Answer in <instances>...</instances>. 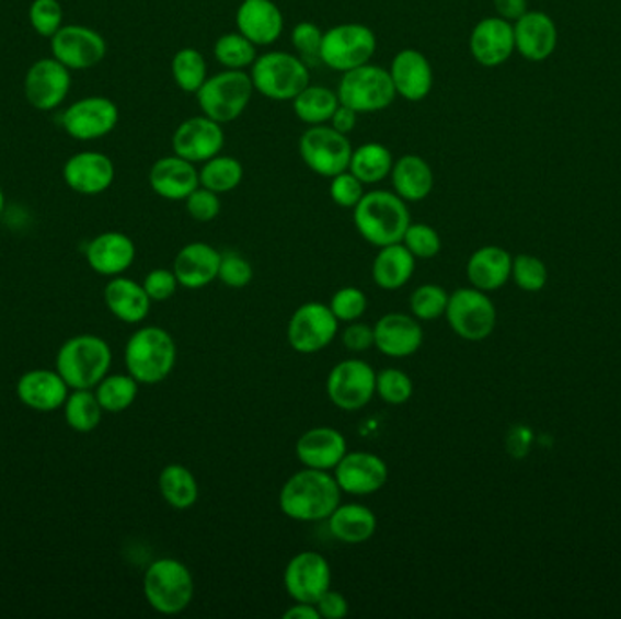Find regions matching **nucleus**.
<instances>
[{"label":"nucleus","mask_w":621,"mask_h":619,"mask_svg":"<svg viewBox=\"0 0 621 619\" xmlns=\"http://www.w3.org/2000/svg\"><path fill=\"white\" fill-rule=\"evenodd\" d=\"M469 49L473 59L485 68L502 66L516 49L515 26L502 16H487L471 32Z\"/></svg>","instance_id":"20"},{"label":"nucleus","mask_w":621,"mask_h":619,"mask_svg":"<svg viewBox=\"0 0 621 619\" xmlns=\"http://www.w3.org/2000/svg\"><path fill=\"white\" fill-rule=\"evenodd\" d=\"M391 184L396 195L405 202H422L435 187V173L429 162L419 154H404L394 160Z\"/></svg>","instance_id":"31"},{"label":"nucleus","mask_w":621,"mask_h":619,"mask_svg":"<svg viewBox=\"0 0 621 619\" xmlns=\"http://www.w3.org/2000/svg\"><path fill=\"white\" fill-rule=\"evenodd\" d=\"M347 452V442L341 431L314 427L298 438L297 456L300 463L319 471H335Z\"/></svg>","instance_id":"29"},{"label":"nucleus","mask_w":621,"mask_h":619,"mask_svg":"<svg viewBox=\"0 0 621 619\" xmlns=\"http://www.w3.org/2000/svg\"><path fill=\"white\" fill-rule=\"evenodd\" d=\"M447 302H449V295L444 287L436 286V284H424V286L416 287L411 295L410 308L414 318L433 322L441 314H446Z\"/></svg>","instance_id":"44"},{"label":"nucleus","mask_w":621,"mask_h":619,"mask_svg":"<svg viewBox=\"0 0 621 619\" xmlns=\"http://www.w3.org/2000/svg\"><path fill=\"white\" fill-rule=\"evenodd\" d=\"M107 44L101 33L85 26L60 27L51 37L54 59L68 69H90L106 57Z\"/></svg>","instance_id":"17"},{"label":"nucleus","mask_w":621,"mask_h":619,"mask_svg":"<svg viewBox=\"0 0 621 619\" xmlns=\"http://www.w3.org/2000/svg\"><path fill=\"white\" fill-rule=\"evenodd\" d=\"M253 275H255L253 265L245 256L239 253H222L218 280L222 282L223 286L242 289V287L250 286Z\"/></svg>","instance_id":"50"},{"label":"nucleus","mask_w":621,"mask_h":619,"mask_svg":"<svg viewBox=\"0 0 621 619\" xmlns=\"http://www.w3.org/2000/svg\"><path fill=\"white\" fill-rule=\"evenodd\" d=\"M226 133L222 124L215 123L206 115L187 118L176 127L171 138L173 153L193 164H204L207 160L222 153Z\"/></svg>","instance_id":"15"},{"label":"nucleus","mask_w":621,"mask_h":619,"mask_svg":"<svg viewBox=\"0 0 621 619\" xmlns=\"http://www.w3.org/2000/svg\"><path fill=\"white\" fill-rule=\"evenodd\" d=\"M317 609H319L320 618L324 619H344L349 615V604L347 599L336 591H327L322 598L317 601Z\"/></svg>","instance_id":"56"},{"label":"nucleus","mask_w":621,"mask_h":619,"mask_svg":"<svg viewBox=\"0 0 621 619\" xmlns=\"http://www.w3.org/2000/svg\"><path fill=\"white\" fill-rule=\"evenodd\" d=\"M292 112L308 126L330 124L336 107L341 106L335 90L325 85L309 84L292 99Z\"/></svg>","instance_id":"37"},{"label":"nucleus","mask_w":621,"mask_h":619,"mask_svg":"<svg viewBox=\"0 0 621 619\" xmlns=\"http://www.w3.org/2000/svg\"><path fill=\"white\" fill-rule=\"evenodd\" d=\"M416 259L402 242L386 245L372 262V280L383 291H396L413 278Z\"/></svg>","instance_id":"35"},{"label":"nucleus","mask_w":621,"mask_h":619,"mask_svg":"<svg viewBox=\"0 0 621 619\" xmlns=\"http://www.w3.org/2000/svg\"><path fill=\"white\" fill-rule=\"evenodd\" d=\"M377 35L371 27L358 22H345L324 32L320 62L338 73L371 62L377 54Z\"/></svg>","instance_id":"9"},{"label":"nucleus","mask_w":621,"mask_h":619,"mask_svg":"<svg viewBox=\"0 0 621 619\" xmlns=\"http://www.w3.org/2000/svg\"><path fill=\"white\" fill-rule=\"evenodd\" d=\"M284 587L295 604H317L331 588L330 561L320 552H300L287 563Z\"/></svg>","instance_id":"14"},{"label":"nucleus","mask_w":621,"mask_h":619,"mask_svg":"<svg viewBox=\"0 0 621 619\" xmlns=\"http://www.w3.org/2000/svg\"><path fill=\"white\" fill-rule=\"evenodd\" d=\"M394 157L388 146L380 142H366L353 149L347 170L364 184L375 186L386 181L393 170Z\"/></svg>","instance_id":"36"},{"label":"nucleus","mask_w":621,"mask_h":619,"mask_svg":"<svg viewBox=\"0 0 621 619\" xmlns=\"http://www.w3.org/2000/svg\"><path fill=\"white\" fill-rule=\"evenodd\" d=\"M375 347L391 358H407L419 349L424 342V329L418 318L404 312H389L375 325Z\"/></svg>","instance_id":"21"},{"label":"nucleus","mask_w":621,"mask_h":619,"mask_svg":"<svg viewBox=\"0 0 621 619\" xmlns=\"http://www.w3.org/2000/svg\"><path fill=\"white\" fill-rule=\"evenodd\" d=\"M342 342H344L345 349L353 351V353H364V351L375 347V329L356 320L344 329Z\"/></svg>","instance_id":"55"},{"label":"nucleus","mask_w":621,"mask_h":619,"mask_svg":"<svg viewBox=\"0 0 621 619\" xmlns=\"http://www.w3.org/2000/svg\"><path fill=\"white\" fill-rule=\"evenodd\" d=\"M4 206H5V196L4 193H2V190H0V213L4 211Z\"/></svg>","instance_id":"61"},{"label":"nucleus","mask_w":621,"mask_h":619,"mask_svg":"<svg viewBox=\"0 0 621 619\" xmlns=\"http://www.w3.org/2000/svg\"><path fill=\"white\" fill-rule=\"evenodd\" d=\"M186 209L189 217L197 222H211L220 215L222 202L220 195L215 191L206 190V187H197L192 195L186 198Z\"/></svg>","instance_id":"53"},{"label":"nucleus","mask_w":621,"mask_h":619,"mask_svg":"<svg viewBox=\"0 0 621 619\" xmlns=\"http://www.w3.org/2000/svg\"><path fill=\"white\" fill-rule=\"evenodd\" d=\"M250 74L256 93L276 102H291L311 84L308 64L297 54L278 49L258 55Z\"/></svg>","instance_id":"6"},{"label":"nucleus","mask_w":621,"mask_h":619,"mask_svg":"<svg viewBox=\"0 0 621 619\" xmlns=\"http://www.w3.org/2000/svg\"><path fill=\"white\" fill-rule=\"evenodd\" d=\"M330 195L336 206L355 209L361 196L366 195V191H364V184L347 170L331 179Z\"/></svg>","instance_id":"52"},{"label":"nucleus","mask_w":621,"mask_h":619,"mask_svg":"<svg viewBox=\"0 0 621 619\" xmlns=\"http://www.w3.org/2000/svg\"><path fill=\"white\" fill-rule=\"evenodd\" d=\"M124 362L138 383L154 386L164 381L176 364V344L165 329L157 325L138 329L129 336Z\"/></svg>","instance_id":"3"},{"label":"nucleus","mask_w":621,"mask_h":619,"mask_svg":"<svg viewBox=\"0 0 621 619\" xmlns=\"http://www.w3.org/2000/svg\"><path fill=\"white\" fill-rule=\"evenodd\" d=\"M149 186L165 200H186L193 191L200 187L197 164L175 153L162 157L149 171Z\"/></svg>","instance_id":"24"},{"label":"nucleus","mask_w":621,"mask_h":619,"mask_svg":"<svg viewBox=\"0 0 621 619\" xmlns=\"http://www.w3.org/2000/svg\"><path fill=\"white\" fill-rule=\"evenodd\" d=\"M325 391L335 408L360 411L377 394V371L364 360L341 362L331 369Z\"/></svg>","instance_id":"12"},{"label":"nucleus","mask_w":621,"mask_h":619,"mask_svg":"<svg viewBox=\"0 0 621 619\" xmlns=\"http://www.w3.org/2000/svg\"><path fill=\"white\" fill-rule=\"evenodd\" d=\"M342 489L330 471L309 469L292 474L280 491L281 513L287 518L303 524H314L330 518L341 505Z\"/></svg>","instance_id":"1"},{"label":"nucleus","mask_w":621,"mask_h":619,"mask_svg":"<svg viewBox=\"0 0 621 619\" xmlns=\"http://www.w3.org/2000/svg\"><path fill=\"white\" fill-rule=\"evenodd\" d=\"M62 127L77 140L106 137L118 124V107L106 96H88L74 102L62 115Z\"/></svg>","instance_id":"16"},{"label":"nucleus","mask_w":621,"mask_h":619,"mask_svg":"<svg viewBox=\"0 0 621 619\" xmlns=\"http://www.w3.org/2000/svg\"><path fill=\"white\" fill-rule=\"evenodd\" d=\"M510 276L515 278L516 286L527 293L542 291L548 284V267L542 260L531 254H520L513 260Z\"/></svg>","instance_id":"46"},{"label":"nucleus","mask_w":621,"mask_h":619,"mask_svg":"<svg viewBox=\"0 0 621 619\" xmlns=\"http://www.w3.org/2000/svg\"><path fill=\"white\" fill-rule=\"evenodd\" d=\"M322 41H324V32L314 22H298L297 26L292 27V48L308 66H317L320 62Z\"/></svg>","instance_id":"47"},{"label":"nucleus","mask_w":621,"mask_h":619,"mask_svg":"<svg viewBox=\"0 0 621 619\" xmlns=\"http://www.w3.org/2000/svg\"><path fill=\"white\" fill-rule=\"evenodd\" d=\"M353 149L349 137L336 131L330 124L309 126L298 142L303 164L324 179H333L347 171Z\"/></svg>","instance_id":"10"},{"label":"nucleus","mask_w":621,"mask_h":619,"mask_svg":"<svg viewBox=\"0 0 621 619\" xmlns=\"http://www.w3.org/2000/svg\"><path fill=\"white\" fill-rule=\"evenodd\" d=\"M494 8L505 21H518L527 13V0H494Z\"/></svg>","instance_id":"58"},{"label":"nucleus","mask_w":621,"mask_h":619,"mask_svg":"<svg viewBox=\"0 0 621 619\" xmlns=\"http://www.w3.org/2000/svg\"><path fill=\"white\" fill-rule=\"evenodd\" d=\"M356 124H358V113L350 110L349 106H344V104L336 107V112L333 113L330 121V126L333 129L342 133V135H347V137H349L350 131H355Z\"/></svg>","instance_id":"57"},{"label":"nucleus","mask_w":621,"mask_h":619,"mask_svg":"<svg viewBox=\"0 0 621 619\" xmlns=\"http://www.w3.org/2000/svg\"><path fill=\"white\" fill-rule=\"evenodd\" d=\"M138 394V381L129 375H107L95 387V397L107 413H123L134 405Z\"/></svg>","instance_id":"41"},{"label":"nucleus","mask_w":621,"mask_h":619,"mask_svg":"<svg viewBox=\"0 0 621 619\" xmlns=\"http://www.w3.org/2000/svg\"><path fill=\"white\" fill-rule=\"evenodd\" d=\"M367 302L366 293L358 287H342L331 298L330 309L335 314L338 322H356L366 314Z\"/></svg>","instance_id":"49"},{"label":"nucleus","mask_w":621,"mask_h":619,"mask_svg":"<svg viewBox=\"0 0 621 619\" xmlns=\"http://www.w3.org/2000/svg\"><path fill=\"white\" fill-rule=\"evenodd\" d=\"M446 318L460 339L480 342L494 331L496 308L485 293L463 287L449 295Z\"/></svg>","instance_id":"11"},{"label":"nucleus","mask_w":621,"mask_h":619,"mask_svg":"<svg viewBox=\"0 0 621 619\" xmlns=\"http://www.w3.org/2000/svg\"><path fill=\"white\" fill-rule=\"evenodd\" d=\"M414 386L410 375L394 367L377 372V394L389 405H404L413 397Z\"/></svg>","instance_id":"45"},{"label":"nucleus","mask_w":621,"mask_h":619,"mask_svg":"<svg viewBox=\"0 0 621 619\" xmlns=\"http://www.w3.org/2000/svg\"><path fill=\"white\" fill-rule=\"evenodd\" d=\"M513 259L498 245H485L471 254L468 262V278L480 291H496L510 278Z\"/></svg>","instance_id":"33"},{"label":"nucleus","mask_w":621,"mask_h":619,"mask_svg":"<svg viewBox=\"0 0 621 619\" xmlns=\"http://www.w3.org/2000/svg\"><path fill=\"white\" fill-rule=\"evenodd\" d=\"M143 596L159 615H181L195 598L192 571L175 558L154 560L143 574Z\"/></svg>","instance_id":"5"},{"label":"nucleus","mask_w":621,"mask_h":619,"mask_svg":"<svg viewBox=\"0 0 621 619\" xmlns=\"http://www.w3.org/2000/svg\"><path fill=\"white\" fill-rule=\"evenodd\" d=\"M171 73H173L175 84L184 93H192V95H197V91L203 88L209 77L206 59L195 48H182L176 51L171 62Z\"/></svg>","instance_id":"42"},{"label":"nucleus","mask_w":621,"mask_h":619,"mask_svg":"<svg viewBox=\"0 0 621 619\" xmlns=\"http://www.w3.org/2000/svg\"><path fill=\"white\" fill-rule=\"evenodd\" d=\"M253 93L255 88L250 73L244 69H223L207 77L195 96L203 115L223 126L244 115Z\"/></svg>","instance_id":"7"},{"label":"nucleus","mask_w":621,"mask_h":619,"mask_svg":"<svg viewBox=\"0 0 621 619\" xmlns=\"http://www.w3.org/2000/svg\"><path fill=\"white\" fill-rule=\"evenodd\" d=\"M200 186L215 191L218 195L234 191L244 181V165L239 159L229 154H217L204 162L198 170Z\"/></svg>","instance_id":"39"},{"label":"nucleus","mask_w":621,"mask_h":619,"mask_svg":"<svg viewBox=\"0 0 621 619\" xmlns=\"http://www.w3.org/2000/svg\"><path fill=\"white\" fill-rule=\"evenodd\" d=\"M336 95L341 104L355 110L358 115L383 112L399 96L389 69L371 62L342 73Z\"/></svg>","instance_id":"8"},{"label":"nucleus","mask_w":621,"mask_h":619,"mask_svg":"<svg viewBox=\"0 0 621 619\" xmlns=\"http://www.w3.org/2000/svg\"><path fill=\"white\" fill-rule=\"evenodd\" d=\"M396 95L404 101L419 102L429 95L435 82V73L429 59L418 49H402L394 55L389 66Z\"/></svg>","instance_id":"22"},{"label":"nucleus","mask_w":621,"mask_h":619,"mask_svg":"<svg viewBox=\"0 0 621 619\" xmlns=\"http://www.w3.org/2000/svg\"><path fill=\"white\" fill-rule=\"evenodd\" d=\"M286 619H322L317 605L297 604L284 612Z\"/></svg>","instance_id":"60"},{"label":"nucleus","mask_w":621,"mask_h":619,"mask_svg":"<svg viewBox=\"0 0 621 619\" xmlns=\"http://www.w3.org/2000/svg\"><path fill=\"white\" fill-rule=\"evenodd\" d=\"M222 253L206 244V242H192L176 254L173 262V273L176 280L186 289H203L218 278Z\"/></svg>","instance_id":"28"},{"label":"nucleus","mask_w":621,"mask_h":619,"mask_svg":"<svg viewBox=\"0 0 621 619\" xmlns=\"http://www.w3.org/2000/svg\"><path fill=\"white\" fill-rule=\"evenodd\" d=\"M237 30L256 48L272 46L284 32V15L273 0H242L237 11Z\"/></svg>","instance_id":"27"},{"label":"nucleus","mask_w":621,"mask_h":619,"mask_svg":"<svg viewBox=\"0 0 621 619\" xmlns=\"http://www.w3.org/2000/svg\"><path fill=\"white\" fill-rule=\"evenodd\" d=\"M338 320L330 306L308 302L292 312L287 323V342L300 355H313L325 349L338 333Z\"/></svg>","instance_id":"13"},{"label":"nucleus","mask_w":621,"mask_h":619,"mask_svg":"<svg viewBox=\"0 0 621 619\" xmlns=\"http://www.w3.org/2000/svg\"><path fill=\"white\" fill-rule=\"evenodd\" d=\"M556 26L543 11H527L516 21V49L527 60L542 62L548 59L556 48Z\"/></svg>","instance_id":"30"},{"label":"nucleus","mask_w":621,"mask_h":619,"mask_svg":"<svg viewBox=\"0 0 621 619\" xmlns=\"http://www.w3.org/2000/svg\"><path fill=\"white\" fill-rule=\"evenodd\" d=\"M159 491L170 507L186 511L197 503V478L187 467L171 463L160 472Z\"/></svg>","instance_id":"38"},{"label":"nucleus","mask_w":621,"mask_h":619,"mask_svg":"<svg viewBox=\"0 0 621 619\" xmlns=\"http://www.w3.org/2000/svg\"><path fill=\"white\" fill-rule=\"evenodd\" d=\"M112 364V347L95 334L66 340L57 353V371L69 389H95L106 378Z\"/></svg>","instance_id":"4"},{"label":"nucleus","mask_w":621,"mask_h":619,"mask_svg":"<svg viewBox=\"0 0 621 619\" xmlns=\"http://www.w3.org/2000/svg\"><path fill=\"white\" fill-rule=\"evenodd\" d=\"M33 30L43 37H54L62 24V8L57 0H35L30 8Z\"/></svg>","instance_id":"51"},{"label":"nucleus","mask_w":621,"mask_h":619,"mask_svg":"<svg viewBox=\"0 0 621 619\" xmlns=\"http://www.w3.org/2000/svg\"><path fill=\"white\" fill-rule=\"evenodd\" d=\"M71 88V74L57 59H43L27 69L24 93L30 104L41 112H51L60 106Z\"/></svg>","instance_id":"18"},{"label":"nucleus","mask_w":621,"mask_h":619,"mask_svg":"<svg viewBox=\"0 0 621 619\" xmlns=\"http://www.w3.org/2000/svg\"><path fill=\"white\" fill-rule=\"evenodd\" d=\"M212 55L223 69H244V71L245 68H251L258 57L255 44L240 32L226 33L222 37H218L212 46Z\"/></svg>","instance_id":"43"},{"label":"nucleus","mask_w":621,"mask_h":619,"mask_svg":"<svg viewBox=\"0 0 621 619\" xmlns=\"http://www.w3.org/2000/svg\"><path fill=\"white\" fill-rule=\"evenodd\" d=\"M69 391L71 389L59 371H49V369H33L24 372L16 383V397L22 405L38 413H51L65 408Z\"/></svg>","instance_id":"23"},{"label":"nucleus","mask_w":621,"mask_h":619,"mask_svg":"<svg viewBox=\"0 0 621 619\" xmlns=\"http://www.w3.org/2000/svg\"><path fill=\"white\" fill-rule=\"evenodd\" d=\"M137 248L128 234L107 231L91 240L85 260L96 275L120 276L134 265Z\"/></svg>","instance_id":"26"},{"label":"nucleus","mask_w":621,"mask_h":619,"mask_svg":"<svg viewBox=\"0 0 621 619\" xmlns=\"http://www.w3.org/2000/svg\"><path fill=\"white\" fill-rule=\"evenodd\" d=\"M402 244L410 249L414 259L419 260L435 259L436 254L441 251V239L438 231L422 222L410 223Z\"/></svg>","instance_id":"48"},{"label":"nucleus","mask_w":621,"mask_h":619,"mask_svg":"<svg viewBox=\"0 0 621 619\" xmlns=\"http://www.w3.org/2000/svg\"><path fill=\"white\" fill-rule=\"evenodd\" d=\"M335 478L342 493L369 496L388 483V463L372 452H345L341 463L335 467Z\"/></svg>","instance_id":"19"},{"label":"nucleus","mask_w":621,"mask_h":619,"mask_svg":"<svg viewBox=\"0 0 621 619\" xmlns=\"http://www.w3.org/2000/svg\"><path fill=\"white\" fill-rule=\"evenodd\" d=\"M62 409L66 424L82 434L95 431L101 425L104 413L93 389H71Z\"/></svg>","instance_id":"40"},{"label":"nucleus","mask_w":621,"mask_h":619,"mask_svg":"<svg viewBox=\"0 0 621 619\" xmlns=\"http://www.w3.org/2000/svg\"><path fill=\"white\" fill-rule=\"evenodd\" d=\"M143 289L151 298V302H165L176 293V287L181 286L176 280L175 273L168 270H153L143 278Z\"/></svg>","instance_id":"54"},{"label":"nucleus","mask_w":621,"mask_h":619,"mask_svg":"<svg viewBox=\"0 0 621 619\" xmlns=\"http://www.w3.org/2000/svg\"><path fill=\"white\" fill-rule=\"evenodd\" d=\"M104 300L113 317L124 323H140L146 320L151 309V298L143 289L142 284L113 276L112 282L104 289Z\"/></svg>","instance_id":"32"},{"label":"nucleus","mask_w":621,"mask_h":619,"mask_svg":"<svg viewBox=\"0 0 621 619\" xmlns=\"http://www.w3.org/2000/svg\"><path fill=\"white\" fill-rule=\"evenodd\" d=\"M62 175L66 184L80 195H101L115 181V165L107 154L84 151L66 162Z\"/></svg>","instance_id":"25"},{"label":"nucleus","mask_w":621,"mask_h":619,"mask_svg":"<svg viewBox=\"0 0 621 619\" xmlns=\"http://www.w3.org/2000/svg\"><path fill=\"white\" fill-rule=\"evenodd\" d=\"M353 211L355 228L361 239L378 249L402 242L411 223L407 202L394 191H369Z\"/></svg>","instance_id":"2"},{"label":"nucleus","mask_w":621,"mask_h":619,"mask_svg":"<svg viewBox=\"0 0 621 619\" xmlns=\"http://www.w3.org/2000/svg\"><path fill=\"white\" fill-rule=\"evenodd\" d=\"M531 429L527 427H516L509 436V449L515 456H524L531 445Z\"/></svg>","instance_id":"59"},{"label":"nucleus","mask_w":621,"mask_h":619,"mask_svg":"<svg viewBox=\"0 0 621 619\" xmlns=\"http://www.w3.org/2000/svg\"><path fill=\"white\" fill-rule=\"evenodd\" d=\"M330 532L333 538L349 543V546H358L364 541L371 540L377 532V516L371 508L360 503H344L333 511L330 518Z\"/></svg>","instance_id":"34"}]
</instances>
